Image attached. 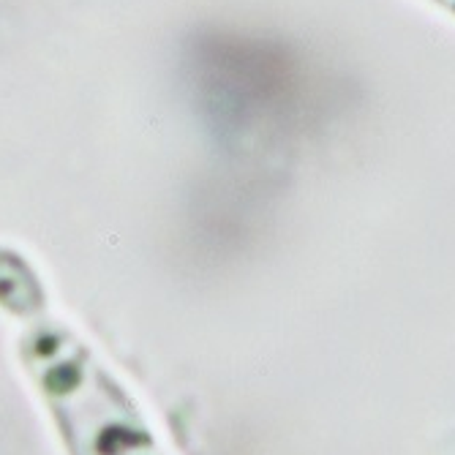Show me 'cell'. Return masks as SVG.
Returning a JSON list of instances; mask_svg holds the SVG:
<instances>
[{"label": "cell", "instance_id": "6da1fadb", "mask_svg": "<svg viewBox=\"0 0 455 455\" xmlns=\"http://www.w3.org/2000/svg\"><path fill=\"white\" fill-rule=\"evenodd\" d=\"M439 6H444V9H450L452 14H455V0H436Z\"/></svg>", "mask_w": 455, "mask_h": 455}]
</instances>
